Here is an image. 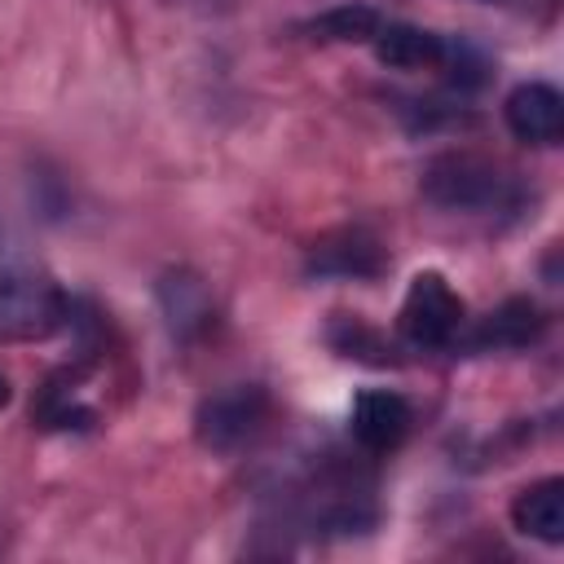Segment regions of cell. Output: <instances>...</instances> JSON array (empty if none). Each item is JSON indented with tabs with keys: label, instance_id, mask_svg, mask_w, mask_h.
Returning a JSON list of instances; mask_svg holds the SVG:
<instances>
[{
	"label": "cell",
	"instance_id": "1",
	"mask_svg": "<svg viewBox=\"0 0 564 564\" xmlns=\"http://www.w3.org/2000/svg\"><path fill=\"white\" fill-rule=\"evenodd\" d=\"M66 295L53 273L0 225V339H44L62 326Z\"/></svg>",
	"mask_w": 564,
	"mask_h": 564
},
{
	"label": "cell",
	"instance_id": "2",
	"mask_svg": "<svg viewBox=\"0 0 564 564\" xmlns=\"http://www.w3.org/2000/svg\"><path fill=\"white\" fill-rule=\"evenodd\" d=\"M423 194H427V203H436L445 212H467V216L516 212V203H520L516 176L480 154H436L423 167Z\"/></svg>",
	"mask_w": 564,
	"mask_h": 564
},
{
	"label": "cell",
	"instance_id": "3",
	"mask_svg": "<svg viewBox=\"0 0 564 564\" xmlns=\"http://www.w3.org/2000/svg\"><path fill=\"white\" fill-rule=\"evenodd\" d=\"M397 326L410 348H449L463 330V295L432 269L414 273Z\"/></svg>",
	"mask_w": 564,
	"mask_h": 564
},
{
	"label": "cell",
	"instance_id": "4",
	"mask_svg": "<svg viewBox=\"0 0 564 564\" xmlns=\"http://www.w3.org/2000/svg\"><path fill=\"white\" fill-rule=\"evenodd\" d=\"M198 441L216 454H234L260 436L269 423V392L260 383H234L198 405Z\"/></svg>",
	"mask_w": 564,
	"mask_h": 564
},
{
	"label": "cell",
	"instance_id": "5",
	"mask_svg": "<svg viewBox=\"0 0 564 564\" xmlns=\"http://www.w3.org/2000/svg\"><path fill=\"white\" fill-rule=\"evenodd\" d=\"M502 115H507L511 137L524 145H555L564 137V97L555 84L529 79V84L511 88Z\"/></svg>",
	"mask_w": 564,
	"mask_h": 564
},
{
	"label": "cell",
	"instance_id": "6",
	"mask_svg": "<svg viewBox=\"0 0 564 564\" xmlns=\"http://www.w3.org/2000/svg\"><path fill=\"white\" fill-rule=\"evenodd\" d=\"M414 414L405 405L401 392H388V388H366L357 392L352 401V414H348V427H352V441L366 449V454H388L405 441Z\"/></svg>",
	"mask_w": 564,
	"mask_h": 564
},
{
	"label": "cell",
	"instance_id": "7",
	"mask_svg": "<svg viewBox=\"0 0 564 564\" xmlns=\"http://www.w3.org/2000/svg\"><path fill=\"white\" fill-rule=\"evenodd\" d=\"M388 264L379 238H370L366 229H339L322 242H313L308 251V273H326V278H379Z\"/></svg>",
	"mask_w": 564,
	"mask_h": 564
},
{
	"label": "cell",
	"instance_id": "8",
	"mask_svg": "<svg viewBox=\"0 0 564 564\" xmlns=\"http://www.w3.org/2000/svg\"><path fill=\"white\" fill-rule=\"evenodd\" d=\"M511 524L546 546L564 542V480L546 476V480H533L529 489H520L511 502Z\"/></svg>",
	"mask_w": 564,
	"mask_h": 564
},
{
	"label": "cell",
	"instance_id": "9",
	"mask_svg": "<svg viewBox=\"0 0 564 564\" xmlns=\"http://www.w3.org/2000/svg\"><path fill=\"white\" fill-rule=\"evenodd\" d=\"M370 44H375L379 62L397 66V70H436L441 53H445V35L423 31V26H405V22H383Z\"/></svg>",
	"mask_w": 564,
	"mask_h": 564
},
{
	"label": "cell",
	"instance_id": "10",
	"mask_svg": "<svg viewBox=\"0 0 564 564\" xmlns=\"http://www.w3.org/2000/svg\"><path fill=\"white\" fill-rule=\"evenodd\" d=\"M542 326H546V317L538 313V304L524 300V295H516V300L498 304L480 322V330L471 335V344L476 348H524V344H533L542 335Z\"/></svg>",
	"mask_w": 564,
	"mask_h": 564
},
{
	"label": "cell",
	"instance_id": "11",
	"mask_svg": "<svg viewBox=\"0 0 564 564\" xmlns=\"http://www.w3.org/2000/svg\"><path fill=\"white\" fill-rule=\"evenodd\" d=\"M379 26H383V18L370 4H339L322 18H313V31L322 40H344V44H370Z\"/></svg>",
	"mask_w": 564,
	"mask_h": 564
},
{
	"label": "cell",
	"instance_id": "12",
	"mask_svg": "<svg viewBox=\"0 0 564 564\" xmlns=\"http://www.w3.org/2000/svg\"><path fill=\"white\" fill-rule=\"evenodd\" d=\"M9 397H13V388H9V379H4V370H0V410L9 405Z\"/></svg>",
	"mask_w": 564,
	"mask_h": 564
}]
</instances>
